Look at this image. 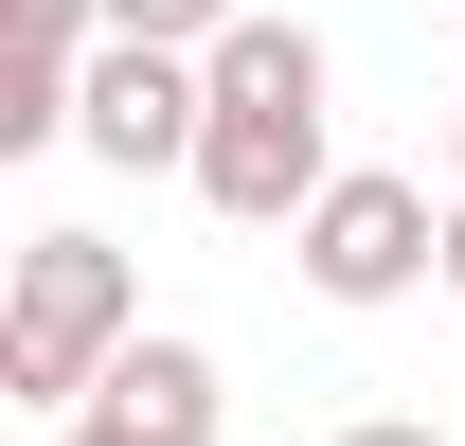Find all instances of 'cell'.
Returning <instances> with one entry per match:
<instances>
[{"mask_svg": "<svg viewBox=\"0 0 465 446\" xmlns=\"http://www.w3.org/2000/svg\"><path fill=\"white\" fill-rule=\"evenodd\" d=\"M448 304H465V197H448Z\"/></svg>", "mask_w": 465, "mask_h": 446, "instance_id": "9", "label": "cell"}, {"mask_svg": "<svg viewBox=\"0 0 465 446\" xmlns=\"http://www.w3.org/2000/svg\"><path fill=\"white\" fill-rule=\"evenodd\" d=\"M341 446H448V429H430V411H358Z\"/></svg>", "mask_w": 465, "mask_h": 446, "instance_id": "7", "label": "cell"}, {"mask_svg": "<svg viewBox=\"0 0 465 446\" xmlns=\"http://www.w3.org/2000/svg\"><path fill=\"white\" fill-rule=\"evenodd\" d=\"M251 0H108V36H143V54H215Z\"/></svg>", "mask_w": 465, "mask_h": 446, "instance_id": "6", "label": "cell"}, {"mask_svg": "<svg viewBox=\"0 0 465 446\" xmlns=\"http://www.w3.org/2000/svg\"><path fill=\"white\" fill-rule=\"evenodd\" d=\"M197 125H215V72H197V54H143V36H108L90 90H72V143L125 161V179H197Z\"/></svg>", "mask_w": 465, "mask_h": 446, "instance_id": "4", "label": "cell"}, {"mask_svg": "<svg viewBox=\"0 0 465 446\" xmlns=\"http://www.w3.org/2000/svg\"><path fill=\"white\" fill-rule=\"evenodd\" d=\"M54 446H143V429H108V411H72V429H54Z\"/></svg>", "mask_w": 465, "mask_h": 446, "instance_id": "8", "label": "cell"}, {"mask_svg": "<svg viewBox=\"0 0 465 446\" xmlns=\"http://www.w3.org/2000/svg\"><path fill=\"white\" fill-rule=\"evenodd\" d=\"M287 268L322 286V304H411V286H448V215H430V179L341 161V197L287 232Z\"/></svg>", "mask_w": 465, "mask_h": 446, "instance_id": "3", "label": "cell"}, {"mask_svg": "<svg viewBox=\"0 0 465 446\" xmlns=\"http://www.w3.org/2000/svg\"><path fill=\"white\" fill-rule=\"evenodd\" d=\"M125 339H143V286H125L108 232H18V286H0V393L72 429V411L125 375Z\"/></svg>", "mask_w": 465, "mask_h": 446, "instance_id": "2", "label": "cell"}, {"mask_svg": "<svg viewBox=\"0 0 465 446\" xmlns=\"http://www.w3.org/2000/svg\"><path fill=\"white\" fill-rule=\"evenodd\" d=\"M448 197H465V108H448Z\"/></svg>", "mask_w": 465, "mask_h": 446, "instance_id": "10", "label": "cell"}, {"mask_svg": "<svg viewBox=\"0 0 465 446\" xmlns=\"http://www.w3.org/2000/svg\"><path fill=\"white\" fill-rule=\"evenodd\" d=\"M197 72H215V125H197V197H215L232 232H304L322 197H341V143H322V36L251 0V18H232Z\"/></svg>", "mask_w": 465, "mask_h": 446, "instance_id": "1", "label": "cell"}, {"mask_svg": "<svg viewBox=\"0 0 465 446\" xmlns=\"http://www.w3.org/2000/svg\"><path fill=\"white\" fill-rule=\"evenodd\" d=\"M90 411H108V429H143V446H215V411H232V393H215V357H197V339H162V322H143V339H125V375L90 393Z\"/></svg>", "mask_w": 465, "mask_h": 446, "instance_id": "5", "label": "cell"}]
</instances>
